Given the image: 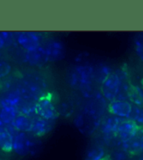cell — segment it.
Masks as SVG:
<instances>
[{
  "label": "cell",
  "mask_w": 143,
  "mask_h": 160,
  "mask_svg": "<svg viewBox=\"0 0 143 160\" xmlns=\"http://www.w3.org/2000/svg\"><path fill=\"white\" fill-rule=\"evenodd\" d=\"M122 78L119 74L110 72L101 83V91L102 95L110 102L117 100L119 93Z\"/></svg>",
  "instance_id": "obj_1"
},
{
  "label": "cell",
  "mask_w": 143,
  "mask_h": 160,
  "mask_svg": "<svg viewBox=\"0 0 143 160\" xmlns=\"http://www.w3.org/2000/svg\"><path fill=\"white\" fill-rule=\"evenodd\" d=\"M35 112L37 116L48 121H54L59 116L53 100L49 95L39 98L35 104Z\"/></svg>",
  "instance_id": "obj_2"
},
{
  "label": "cell",
  "mask_w": 143,
  "mask_h": 160,
  "mask_svg": "<svg viewBox=\"0 0 143 160\" xmlns=\"http://www.w3.org/2000/svg\"><path fill=\"white\" fill-rule=\"evenodd\" d=\"M42 37L39 33L34 32H20L16 36V42L26 52L35 50L41 45Z\"/></svg>",
  "instance_id": "obj_3"
},
{
  "label": "cell",
  "mask_w": 143,
  "mask_h": 160,
  "mask_svg": "<svg viewBox=\"0 0 143 160\" xmlns=\"http://www.w3.org/2000/svg\"><path fill=\"white\" fill-rule=\"evenodd\" d=\"M140 131L139 125L132 120H122L117 128L116 137L121 142L125 143L131 140L138 135Z\"/></svg>",
  "instance_id": "obj_4"
},
{
  "label": "cell",
  "mask_w": 143,
  "mask_h": 160,
  "mask_svg": "<svg viewBox=\"0 0 143 160\" xmlns=\"http://www.w3.org/2000/svg\"><path fill=\"white\" fill-rule=\"evenodd\" d=\"M33 143L27 133L18 132L13 141V151L20 157H24L32 152Z\"/></svg>",
  "instance_id": "obj_5"
},
{
  "label": "cell",
  "mask_w": 143,
  "mask_h": 160,
  "mask_svg": "<svg viewBox=\"0 0 143 160\" xmlns=\"http://www.w3.org/2000/svg\"><path fill=\"white\" fill-rule=\"evenodd\" d=\"M132 109L133 105L127 100H115L108 105V111L111 114L120 118L129 119Z\"/></svg>",
  "instance_id": "obj_6"
},
{
  "label": "cell",
  "mask_w": 143,
  "mask_h": 160,
  "mask_svg": "<svg viewBox=\"0 0 143 160\" xmlns=\"http://www.w3.org/2000/svg\"><path fill=\"white\" fill-rule=\"evenodd\" d=\"M24 58L27 62L32 66H43L49 61L45 47L42 45L32 51L26 52Z\"/></svg>",
  "instance_id": "obj_7"
},
{
  "label": "cell",
  "mask_w": 143,
  "mask_h": 160,
  "mask_svg": "<svg viewBox=\"0 0 143 160\" xmlns=\"http://www.w3.org/2000/svg\"><path fill=\"white\" fill-rule=\"evenodd\" d=\"M53 128V121H48L36 116L33 118L32 133L34 136L42 137L49 133Z\"/></svg>",
  "instance_id": "obj_8"
},
{
  "label": "cell",
  "mask_w": 143,
  "mask_h": 160,
  "mask_svg": "<svg viewBox=\"0 0 143 160\" xmlns=\"http://www.w3.org/2000/svg\"><path fill=\"white\" fill-rule=\"evenodd\" d=\"M44 47L49 61H60L64 57V47L60 41H51L48 42Z\"/></svg>",
  "instance_id": "obj_9"
},
{
  "label": "cell",
  "mask_w": 143,
  "mask_h": 160,
  "mask_svg": "<svg viewBox=\"0 0 143 160\" xmlns=\"http://www.w3.org/2000/svg\"><path fill=\"white\" fill-rule=\"evenodd\" d=\"M117 116H109L104 119L101 125V131L104 136L111 137L116 136L117 128L122 120Z\"/></svg>",
  "instance_id": "obj_10"
},
{
  "label": "cell",
  "mask_w": 143,
  "mask_h": 160,
  "mask_svg": "<svg viewBox=\"0 0 143 160\" xmlns=\"http://www.w3.org/2000/svg\"><path fill=\"white\" fill-rule=\"evenodd\" d=\"M13 135L0 121V149L6 153L11 152L13 151Z\"/></svg>",
  "instance_id": "obj_11"
},
{
  "label": "cell",
  "mask_w": 143,
  "mask_h": 160,
  "mask_svg": "<svg viewBox=\"0 0 143 160\" xmlns=\"http://www.w3.org/2000/svg\"><path fill=\"white\" fill-rule=\"evenodd\" d=\"M11 125L18 132H31L33 127V118L19 113Z\"/></svg>",
  "instance_id": "obj_12"
},
{
  "label": "cell",
  "mask_w": 143,
  "mask_h": 160,
  "mask_svg": "<svg viewBox=\"0 0 143 160\" xmlns=\"http://www.w3.org/2000/svg\"><path fill=\"white\" fill-rule=\"evenodd\" d=\"M19 113L17 107H2L0 109V121L5 125H11Z\"/></svg>",
  "instance_id": "obj_13"
},
{
  "label": "cell",
  "mask_w": 143,
  "mask_h": 160,
  "mask_svg": "<svg viewBox=\"0 0 143 160\" xmlns=\"http://www.w3.org/2000/svg\"><path fill=\"white\" fill-rule=\"evenodd\" d=\"M22 100L21 93L18 91H11L0 100V105L2 107H17L20 106Z\"/></svg>",
  "instance_id": "obj_14"
},
{
  "label": "cell",
  "mask_w": 143,
  "mask_h": 160,
  "mask_svg": "<svg viewBox=\"0 0 143 160\" xmlns=\"http://www.w3.org/2000/svg\"><path fill=\"white\" fill-rule=\"evenodd\" d=\"M108 154L103 147L94 146L87 150L85 155V160H102L106 158Z\"/></svg>",
  "instance_id": "obj_15"
},
{
  "label": "cell",
  "mask_w": 143,
  "mask_h": 160,
  "mask_svg": "<svg viewBox=\"0 0 143 160\" xmlns=\"http://www.w3.org/2000/svg\"><path fill=\"white\" fill-rule=\"evenodd\" d=\"M123 150L127 153L131 154V155H135L138 154L140 152H141L140 150V141L138 136H137L132 138L127 142L122 143Z\"/></svg>",
  "instance_id": "obj_16"
},
{
  "label": "cell",
  "mask_w": 143,
  "mask_h": 160,
  "mask_svg": "<svg viewBox=\"0 0 143 160\" xmlns=\"http://www.w3.org/2000/svg\"><path fill=\"white\" fill-rule=\"evenodd\" d=\"M129 119L134 121L138 125H143V107H133Z\"/></svg>",
  "instance_id": "obj_17"
},
{
  "label": "cell",
  "mask_w": 143,
  "mask_h": 160,
  "mask_svg": "<svg viewBox=\"0 0 143 160\" xmlns=\"http://www.w3.org/2000/svg\"><path fill=\"white\" fill-rule=\"evenodd\" d=\"M12 66L6 61H0V79L4 78L11 73Z\"/></svg>",
  "instance_id": "obj_18"
},
{
  "label": "cell",
  "mask_w": 143,
  "mask_h": 160,
  "mask_svg": "<svg viewBox=\"0 0 143 160\" xmlns=\"http://www.w3.org/2000/svg\"><path fill=\"white\" fill-rule=\"evenodd\" d=\"M0 36L4 39L6 45H9V43L11 44V42L13 41V36L11 32H0Z\"/></svg>",
  "instance_id": "obj_19"
},
{
  "label": "cell",
  "mask_w": 143,
  "mask_h": 160,
  "mask_svg": "<svg viewBox=\"0 0 143 160\" xmlns=\"http://www.w3.org/2000/svg\"><path fill=\"white\" fill-rule=\"evenodd\" d=\"M126 158H127L126 152L123 150H118V151L114 152V155H113V158H111V159L112 160L113 159H114V160H126Z\"/></svg>",
  "instance_id": "obj_20"
},
{
  "label": "cell",
  "mask_w": 143,
  "mask_h": 160,
  "mask_svg": "<svg viewBox=\"0 0 143 160\" xmlns=\"http://www.w3.org/2000/svg\"><path fill=\"white\" fill-rule=\"evenodd\" d=\"M138 138H139V141H140V145L141 152H143V132L140 135Z\"/></svg>",
  "instance_id": "obj_21"
},
{
  "label": "cell",
  "mask_w": 143,
  "mask_h": 160,
  "mask_svg": "<svg viewBox=\"0 0 143 160\" xmlns=\"http://www.w3.org/2000/svg\"><path fill=\"white\" fill-rule=\"evenodd\" d=\"M5 45H6V44H5L4 39H3L2 38V36H0V50H2V48H4Z\"/></svg>",
  "instance_id": "obj_22"
},
{
  "label": "cell",
  "mask_w": 143,
  "mask_h": 160,
  "mask_svg": "<svg viewBox=\"0 0 143 160\" xmlns=\"http://www.w3.org/2000/svg\"><path fill=\"white\" fill-rule=\"evenodd\" d=\"M102 160H112V159H111L110 156L109 155H108L106 158H105L103 159H102Z\"/></svg>",
  "instance_id": "obj_23"
},
{
  "label": "cell",
  "mask_w": 143,
  "mask_h": 160,
  "mask_svg": "<svg viewBox=\"0 0 143 160\" xmlns=\"http://www.w3.org/2000/svg\"><path fill=\"white\" fill-rule=\"evenodd\" d=\"M140 160H143V157H142V159H141Z\"/></svg>",
  "instance_id": "obj_24"
},
{
  "label": "cell",
  "mask_w": 143,
  "mask_h": 160,
  "mask_svg": "<svg viewBox=\"0 0 143 160\" xmlns=\"http://www.w3.org/2000/svg\"><path fill=\"white\" fill-rule=\"evenodd\" d=\"M0 160H2V159H1V158H0Z\"/></svg>",
  "instance_id": "obj_25"
}]
</instances>
